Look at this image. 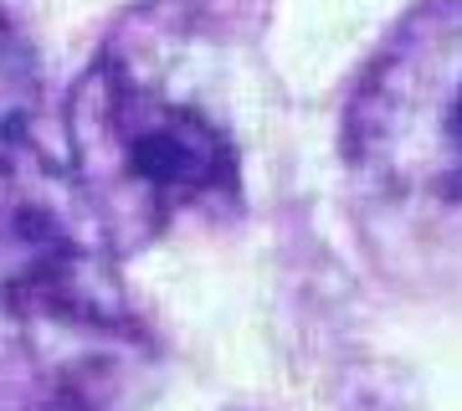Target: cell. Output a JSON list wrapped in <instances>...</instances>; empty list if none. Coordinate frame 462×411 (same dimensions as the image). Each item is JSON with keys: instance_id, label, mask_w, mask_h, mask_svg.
I'll return each mask as SVG.
<instances>
[{"instance_id": "obj_3", "label": "cell", "mask_w": 462, "mask_h": 411, "mask_svg": "<svg viewBox=\"0 0 462 411\" xmlns=\"http://www.w3.org/2000/svg\"><path fill=\"white\" fill-rule=\"evenodd\" d=\"M345 164L396 206H462V0H416L349 88Z\"/></svg>"}, {"instance_id": "obj_4", "label": "cell", "mask_w": 462, "mask_h": 411, "mask_svg": "<svg viewBox=\"0 0 462 411\" xmlns=\"http://www.w3.org/2000/svg\"><path fill=\"white\" fill-rule=\"evenodd\" d=\"M36 103H42V57L32 36L0 0V145L26 134Z\"/></svg>"}, {"instance_id": "obj_2", "label": "cell", "mask_w": 462, "mask_h": 411, "mask_svg": "<svg viewBox=\"0 0 462 411\" xmlns=\"http://www.w3.org/2000/svg\"><path fill=\"white\" fill-rule=\"evenodd\" d=\"M196 0H139L67 93L72 175L118 257L242 206V154L200 82Z\"/></svg>"}, {"instance_id": "obj_1", "label": "cell", "mask_w": 462, "mask_h": 411, "mask_svg": "<svg viewBox=\"0 0 462 411\" xmlns=\"http://www.w3.org/2000/svg\"><path fill=\"white\" fill-rule=\"evenodd\" d=\"M160 340L93 201L32 129L0 145V406L139 411Z\"/></svg>"}]
</instances>
